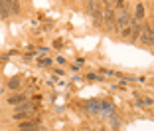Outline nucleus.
<instances>
[{
	"label": "nucleus",
	"mask_w": 154,
	"mask_h": 131,
	"mask_svg": "<svg viewBox=\"0 0 154 131\" xmlns=\"http://www.w3.org/2000/svg\"><path fill=\"white\" fill-rule=\"evenodd\" d=\"M140 42L146 46H152L154 48V26H142V34H140Z\"/></svg>",
	"instance_id": "nucleus-1"
},
{
	"label": "nucleus",
	"mask_w": 154,
	"mask_h": 131,
	"mask_svg": "<svg viewBox=\"0 0 154 131\" xmlns=\"http://www.w3.org/2000/svg\"><path fill=\"white\" fill-rule=\"evenodd\" d=\"M142 34V26H140V20L132 18L131 20V38H128V42H136L138 38H140Z\"/></svg>",
	"instance_id": "nucleus-2"
},
{
	"label": "nucleus",
	"mask_w": 154,
	"mask_h": 131,
	"mask_svg": "<svg viewBox=\"0 0 154 131\" xmlns=\"http://www.w3.org/2000/svg\"><path fill=\"white\" fill-rule=\"evenodd\" d=\"M131 20H132V16L127 12V10H122L121 14L117 16V24L115 26L119 28V30H122V28H127V26H131Z\"/></svg>",
	"instance_id": "nucleus-3"
},
{
	"label": "nucleus",
	"mask_w": 154,
	"mask_h": 131,
	"mask_svg": "<svg viewBox=\"0 0 154 131\" xmlns=\"http://www.w3.org/2000/svg\"><path fill=\"white\" fill-rule=\"evenodd\" d=\"M103 18H105V24H107V26H115V24H117V16H115V10H113V8H109V6H107V10L103 12Z\"/></svg>",
	"instance_id": "nucleus-4"
},
{
	"label": "nucleus",
	"mask_w": 154,
	"mask_h": 131,
	"mask_svg": "<svg viewBox=\"0 0 154 131\" xmlns=\"http://www.w3.org/2000/svg\"><path fill=\"white\" fill-rule=\"evenodd\" d=\"M36 125H40L38 119H34V121H22V123H20V131H34Z\"/></svg>",
	"instance_id": "nucleus-5"
},
{
	"label": "nucleus",
	"mask_w": 154,
	"mask_h": 131,
	"mask_svg": "<svg viewBox=\"0 0 154 131\" xmlns=\"http://www.w3.org/2000/svg\"><path fill=\"white\" fill-rule=\"evenodd\" d=\"M2 2L10 8V12H14V14L20 12V2H18V0H2Z\"/></svg>",
	"instance_id": "nucleus-6"
},
{
	"label": "nucleus",
	"mask_w": 154,
	"mask_h": 131,
	"mask_svg": "<svg viewBox=\"0 0 154 131\" xmlns=\"http://www.w3.org/2000/svg\"><path fill=\"white\" fill-rule=\"evenodd\" d=\"M24 101H26V95H22V93H16V95H12V97H8L10 105H20V103H24Z\"/></svg>",
	"instance_id": "nucleus-7"
},
{
	"label": "nucleus",
	"mask_w": 154,
	"mask_h": 131,
	"mask_svg": "<svg viewBox=\"0 0 154 131\" xmlns=\"http://www.w3.org/2000/svg\"><path fill=\"white\" fill-rule=\"evenodd\" d=\"M134 18H136V20H142V18H144V6H142V2H138V4H136Z\"/></svg>",
	"instance_id": "nucleus-8"
},
{
	"label": "nucleus",
	"mask_w": 154,
	"mask_h": 131,
	"mask_svg": "<svg viewBox=\"0 0 154 131\" xmlns=\"http://www.w3.org/2000/svg\"><path fill=\"white\" fill-rule=\"evenodd\" d=\"M30 109H34V103H30V101H24L18 105V111H30Z\"/></svg>",
	"instance_id": "nucleus-9"
},
{
	"label": "nucleus",
	"mask_w": 154,
	"mask_h": 131,
	"mask_svg": "<svg viewBox=\"0 0 154 131\" xmlns=\"http://www.w3.org/2000/svg\"><path fill=\"white\" fill-rule=\"evenodd\" d=\"M26 117H30V113H26V111H18V113H14V119H16V121H22V119H26Z\"/></svg>",
	"instance_id": "nucleus-10"
},
{
	"label": "nucleus",
	"mask_w": 154,
	"mask_h": 131,
	"mask_svg": "<svg viewBox=\"0 0 154 131\" xmlns=\"http://www.w3.org/2000/svg\"><path fill=\"white\" fill-rule=\"evenodd\" d=\"M8 87H10V90H18V87H20V80H18V77H16V80H10Z\"/></svg>",
	"instance_id": "nucleus-11"
},
{
	"label": "nucleus",
	"mask_w": 154,
	"mask_h": 131,
	"mask_svg": "<svg viewBox=\"0 0 154 131\" xmlns=\"http://www.w3.org/2000/svg\"><path fill=\"white\" fill-rule=\"evenodd\" d=\"M40 64H42V66H50V64H51V60H50V58H45V60H42Z\"/></svg>",
	"instance_id": "nucleus-12"
},
{
	"label": "nucleus",
	"mask_w": 154,
	"mask_h": 131,
	"mask_svg": "<svg viewBox=\"0 0 154 131\" xmlns=\"http://www.w3.org/2000/svg\"><path fill=\"white\" fill-rule=\"evenodd\" d=\"M34 131H45V127L40 123V125H36V129H34Z\"/></svg>",
	"instance_id": "nucleus-13"
},
{
	"label": "nucleus",
	"mask_w": 154,
	"mask_h": 131,
	"mask_svg": "<svg viewBox=\"0 0 154 131\" xmlns=\"http://www.w3.org/2000/svg\"><path fill=\"white\" fill-rule=\"evenodd\" d=\"M125 6V0H117V8H122Z\"/></svg>",
	"instance_id": "nucleus-14"
},
{
	"label": "nucleus",
	"mask_w": 154,
	"mask_h": 131,
	"mask_svg": "<svg viewBox=\"0 0 154 131\" xmlns=\"http://www.w3.org/2000/svg\"><path fill=\"white\" fill-rule=\"evenodd\" d=\"M103 2H107V0H103Z\"/></svg>",
	"instance_id": "nucleus-15"
}]
</instances>
